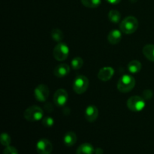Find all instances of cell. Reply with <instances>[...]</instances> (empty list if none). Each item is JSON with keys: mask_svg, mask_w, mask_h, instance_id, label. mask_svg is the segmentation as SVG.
<instances>
[{"mask_svg": "<svg viewBox=\"0 0 154 154\" xmlns=\"http://www.w3.org/2000/svg\"><path fill=\"white\" fill-rule=\"evenodd\" d=\"M138 28V21L135 17L129 16L125 18L120 24V31L124 34L130 35L135 32Z\"/></svg>", "mask_w": 154, "mask_h": 154, "instance_id": "cell-1", "label": "cell"}, {"mask_svg": "<svg viewBox=\"0 0 154 154\" xmlns=\"http://www.w3.org/2000/svg\"><path fill=\"white\" fill-rule=\"evenodd\" d=\"M135 80L130 75H123L117 83V89L121 93H129L135 87Z\"/></svg>", "mask_w": 154, "mask_h": 154, "instance_id": "cell-2", "label": "cell"}, {"mask_svg": "<svg viewBox=\"0 0 154 154\" xmlns=\"http://www.w3.org/2000/svg\"><path fill=\"white\" fill-rule=\"evenodd\" d=\"M43 110L38 106L33 105L29 107L24 111L23 117L26 120L30 122H35L41 120L43 117Z\"/></svg>", "mask_w": 154, "mask_h": 154, "instance_id": "cell-3", "label": "cell"}, {"mask_svg": "<svg viewBox=\"0 0 154 154\" xmlns=\"http://www.w3.org/2000/svg\"><path fill=\"white\" fill-rule=\"evenodd\" d=\"M127 107L134 112L142 111L145 107V102L143 98L138 96H134L129 98L127 101Z\"/></svg>", "mask_w": 154, "mask_h": 154, "instance_id": "cell-4", "label": "cell"}, {"mask_svg": "<svg viewBox=\"0 0 154 154\" xmlns=\"http://www.w3.org/2000/svg\"><path fill=\"white\" fill-rule=\"evenodd\" d=\"M89 87L88 78L84 75H79L75 78L73 84V90L77 94H82L87 91Z\"/></svg>", "mask_w": 154, "mask_h": 154, "instance_id": "cell-5", "label": "cell"}, {"mask_svg": "<svg viewBox=\"0 0 154 154\" xmlns=\"http://www.w3.org/2000/svg\"><path fill=\"white\" fill-rule=\"evenodd\" d=\"M69 54V47L64 43H59L54 49V57L57 61H64Z\"/></svg>", "mask_w": 154, "mask_h": 154, "instance_id": "cell-6", "label": "cell"}, {"mask_svg": "<svg viewBox=\"0 0 154 154\" xmlns=\"http://www.w3.org/2000/svg\"><path fill=\"white\" fill-rule=\"evenodd\" d=\"M49 88L45 84H40L34 90L35 98L40 102H45L49 97Z\"/></svg>", "mask_w": 154, "mask_h": 154, "instance_id": "cell-7", "label": "cell"}, {"mask_svg": "<svg viewBox=\"0 0 154 154\" xmlns=\"http://www.w3.org/2000/svg\"><path fill=\"white\" fill-rule=\"evenodd\" d=\"M53 150V145L49 140L42 138L36 144V150L39 154H51Z\"/></svg>", "mask_w": 154, "mask_h": 154, "instance_id": "cell-8", "label": "cell"}, {"mask_svg": "<svg viewBox=\"0 0 154 154\" xmlns=\"http://www.w3.org/2000/svg\"><path fill=\"white\" fill-rule=\"evenodd\" d=\"M68 101V93L64 89H59L54 96V102L57 107H63Z\"/></svg>", "mask_w": 154, "mask_h": 154, "instance_id": "cell-9", "label": "cell"}, {"mask_svg": "<svg viewBox=\"0 0 154 154\" xmlns=\"http://www.w3.org/2000/svg\"><path fill=\"white\" fill-rule=\"evenodd\" d=\"M114 71L111 67H104L99 70L98 73V78L102 81H108L112 78Z\"/></svg>", "mask_w": 154, "mask_h": 154, "instance_id": "cell-10", "label": "cell"}, {"mask_svg": "<svg viewBox=\"0 0 154 154\" xmlns=\"http://www.w3.org/2000/svg\"><path fill=\"white\" fill-rule=\"evenodd\" d=\"M99 115L98 108L94 105H90L87 108L85 111V117L87 121L94 122L97 119Z\"/></svg>", "mask_w": 154, "mask_h": 154, "instance_id": "cell-11", "label": "cell"}, {"mask_svg": "<svg viewBox=\"0 0 154 154\" xmlns=\"http://www.w3.org/2000/svg\"><path fill=\"white\" fill-rule=\"evenodd\" d=\"M70 72V67L67 64L58 65L54 69V74L57 78H64Z\"/></svg>", "mask_w": 154, "mask_h": 154, "instance_id": "cell-12", "label": "cell"}, {"mask_svg": "<svg viewBox=\"0 0 154 154\" xmlns=\"http://www.w3.org/2000/svg\"><path fill=\"white\" fill-rule=\"evenodd\" d=\"M122 33L120 30L114 29L108 35V41L111 45H117L121 41Z\"/></svg>", "mask_w": 154, "mask_h": 154, "instance_id": "cell-13", "label": "cell"}, {"mask_svg": "<svg viewBox=\"0 0 154 154\" xmlns=\"http://www.w3.org/2000/svg\"><path fill=\"white\" fill-rule=\"evenodd\" d=\"M94 151L95 150L92 144L89 143H84L77 149L76 154H93Z\"/></svg>", "mask_w": 154, "mask_h": 154, "instance_id": "cell-14", "label": "cell"}, {"mask_svg": "<svg viewBox=\"0 0 154 154\" xmlns=\"http://www.w3.org/2000/svg\"><path fill=\"white\" fill-rule=\"evenodd\" d=\"M63 141H64L65 145L67 147H72V146L75 145L77 141L76 134L73 132H68L65 135Z\"/></svg>", "mask_w": 154, "mask_h": 154, "instance_id": "cell-15", "label": "cell"}, {"mask_svg": "<svg viewBox=\"0 0 154 154\" xmlns=\"http://www.w3.org/2000/svg\"><path fill=\"white\" fill-rule=\"evenodd\" d=\"M143 54L148 60L154 62V45H147L143 48Z\"/></svg>", "mask_w": 154, "mask_h": 154, "instance_id": "cell-16", "label": "cell"}, {"mask_svg": "<svg viewBox=\"0 0 154 154\" xmlns=\"http://www.w3.org/2000/svg\"><path fill=\"white\" fill-rule=\"evenodd\" d=\"M141 63L138 60H132L128 64V70L130 73L137 74L141 71Z\"/></svg>", "mask_w": 154, "mask_h": 154, "instance_id": "cell-17", "label": "cell"}, {"mask_svg": "<svg viewBox=\"0 0 154 154\" xmlns=\"http://www.w3.org/2000/svg\"><path fill=\"white\" fill-rule=\"evenodd\" d=\"M120 18H121V14L118 11L111 10L108 13V19L113 23H117L120 22Z\"/></svg>", "mask_w": 154, "mask_h": 154, "instance_id": "cell-18", "label": "cell"}, {"mask_svg": "<svg viewBox=\"0 0 154 154\" xmlns=\"http://www.w3.org/2000/svg\"><path fill=\"white\" fill-rule=\"evenodd\" d=\"M51 37H52L53 40L60 43L63 39L64 35H63V32L60 29H54L52 32H51Z\"/></svg>", "mask_w": 154, "mask_h": 154, "instance_id": "cell-19", "label": "cell"}, {"mask_svg": "<svg viewBox=\"0 0 154 154\" xmlns=\"http://www.w3.org/2000/svg\"><path fill=\"white\" fill-rule=\"evenodd\" d=\"M102 0H81V2L85 7L95 8L100 5Z\"/></svg>", "mask_w": 154, "mask_h": 154, "instance_id": "cell-20", "label": "cell"}, {"mask_svg": "<svg viewBox=\"0 0 154 154\" xmlns=\"http://www.w3.org/2000/svg\"><path fill=\"white\" fill-rule=\"evenodd\" d=\"M71 64H72V67L73 68V69L75 70H78V69H81V67L84 65V60H82V58L79 57H75L73 60L71 62Z\"/></svg>", "mask_w": 154, "mask_h": 154, "instance_id": "cell-21", "label": "cell"}, {"mask_svg": "<svg viewBox=\"0 0 154 154\" xmlns=\"http://www.w3.org/2000/svg\"><path fill=\"white\" fill-rule=\"evenodd\" d=\"M0 141L1 144L5 147H8L10 146L11 142V138L10 135L7 133H2L0 137Z\"/></svg>", "mask_w": 154, "mask_h": 154, "instance_id": "cell-22", "label": "cell"}, {"mask_svg": "<svg viewBox=\"0 0 154 154\" xmlns=\"http://www.w3.org/2000/svg\"><path fill=\"white\" fill-rule=\"evenodd\" d=\"M54 119L51 117H46L42 119V125L45 127H51L54 125Z\"/></svg>", "mask_w": 154, "mask_h": 154, "instance_id": "cell-23", "label": "cell"}, {"mask_svg": "<svg viewBox=\"0 0 154 154\" xmlns=\"http://www.w3.org/2000/svg\"><path fill=\"white\" fill-rule=\"evenodd\" d=\"M3 154H19L18 153L17 150L14 147L12 146H8L6 147L5 149L3 151Z\"/></svg>", "mask_w": 154, "mask_h": 154, "instance_id": "cell-24", "label": "cell"}, {"mask_svg": "<svg viewBox=\"0 0 154 154\" xmlns=\"http://www.w3.org/2000/svg\"><path fill=\"white\" fill-rule=\"evenodd\" d=\"M143 96H144V99H145L146 100H149V99H151L152 96H153V93H152L151 90H146L143 92Z\"/></svg>", "mask_w": 154, "mask_h": 154, "instance_id": "cell-25", "label": "cell"}, {"mask_svg": "<svg viewBox=\"0 0 154 154\" xmlns=\"http://www.w3.org/2000/svg\"><path fill=\"white\" fill-rule=\"evenodd\" d=\"M106 1L111 5H117L120 3L121 0H106Z\"/></svg>", "mask_w": 154, "mask_h": 154, "instance_id": "cell-26", "label": "cell"}, {"mask_svg": "<svg viewBox=\"0 0 154 154\" xmlns=\"http://www.w3.org/2000/svg\"><path fill=\"white\" fill-rule=\"evenodd\" d=\"M95 153L96 154H102L103 153V150H102V148H96V150H95Z\"/></svg>", "mask_w": 154, "mask_h": 154, "instance_id": "cell-27", "label": "cell"}]
</instances>
